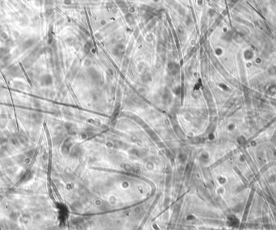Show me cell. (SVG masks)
Here are the masks:
<instances>
[{
	"label": "cell",
	"mask_w": 276,
	"mask_h": 230,
	"mask_svg": "<svg viewBox=\"0 0 276 230\" xmlns=\"http://www.w3.org/2000/svg\"><path fill=\"white\" fill-rule=\"evenodd\" d=\"M40 82H41L42 85L48 86V85H50V84L52 83V78H51V77L49 75H44V76H43L41 78V80H40Z\"/></svg>",
	"instance_id": "cell-1"
},
{
	"label": "cell",
	"mask_w": 276,
	"mask_h": 230,
	"mask_svg": "<svg viewBox=\"0 0 276 230\" xmlns=\"http://www.w3.org/2000/svg\"><path fill=\"white\" fill-rule=\"evenodd\" d=\"M32 44H33V40H28L25 41L23 44V49H27L30 48V47L32 45Z\"/></svg>",
	"instance_id": "cell-2"
},
{
	"label": "cell",
	"mask_w": 276,
	"mask_h": 230,
	"mask_svg": "<svg viewBox=\"0 0 276 230\" xmlns=\"http://www.w3.org/2000/svg\"><path fill=\"white\" fill-rule=\"evenodd\" d=\"M6 53H7V52H6L5 49H3V48L0 49V58H3L6 55Z\"/></svg>",
	"instance_id": "cell-3"
}]
</instances>
